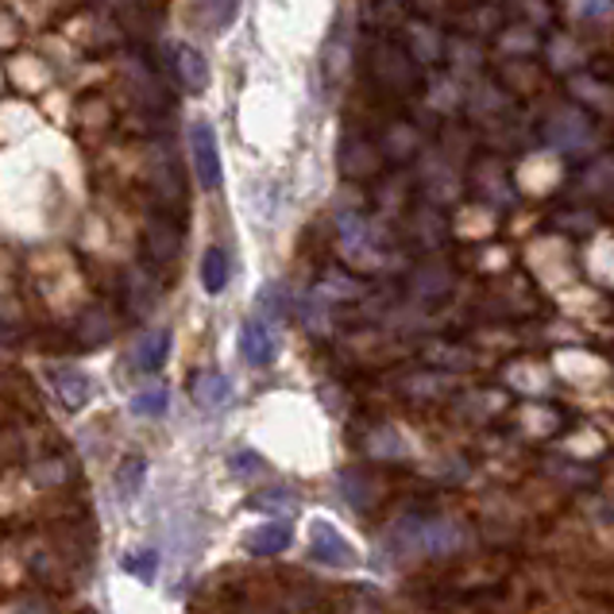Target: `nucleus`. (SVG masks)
<instances>
[{
	"instance_id": "1",
	"label": "nucleus",
	"mask_w": 614,
	"mask_h": 614,
	"mask_svg": "<svg viewBox=\"0 0 614 614\" xmlns=\"http://www.w3.org/2000/svg\"><path fill=\"white\" fill-rule=\"evenodd\" d=\"M395 545L406 549V553L440 556V553H452V549L464 545V530L440 514H409L398 522Z\"/></svg>"
},
{
	"instance_id": "2",
	"label": "nucleus",
	"mask_w": 614,
	"mask_h": 614,
	"mask_svg": "<svg viewBox=\"0 0 614 614\" xmlns=\"http://www.w3.org/2000/svg\"><path fill=\"white\" fill-rule=\"evenodd\" d=\"M310 556L318 564H329V569H352L356 564L352 541H344V533L333 522H325V518H318L310 525Z\"/></svg>"
},
{
	"instance_id": "3",
	"label": "nucleus",
	"mask_w": 614,
	"mask_h": 614,
	"mask_svg": "<svg viewBox=\"0 0 614 614\" xmlns=\"http://www.w3.org/2000/svg\"><path fill=\"white\" fill-rule=\"evenodd\" d=\"M190 159L194 170H198V183L205 190H217L220 186V147L217 136H212L209 124H194L190 128Z\"/></svg>"
},
{
	"instance_id": "4",
	"label": "nucleus",
	"mask_w": 614,
	"mask_h": 614,
	"mask_svg": "<svg viewBox=\"0 0 614 614\" xmlns=\"http://www.w3.org/2000/svg\"><path fill=\"white\" fill-rule=\"evenodd\" d=\"M240 352L251 367H267L279 356V336H274V329L263 318H248L240 329Z\"/></svg>"
},
{
	"instance_id": "5",
	"label": "nucleus",
	"mask_w": 614,
	"mask_h": 614,
	"mask_svg": "<svg viewBox=\"0 0 614 614\" xmlns=\"http://www.w3.org/2000/svg\"><path fill=\"white\" fill-rule=\"evenodd\" d=\"M178 248H183V228L167 217H155L144 232V256L152 263H170L178 256Z\"/></svg>"
},
{
	"instance_id": "6",
	"label": "nucleus",
	"mask_w": 614,
	"mask_h": 614,
	"mask_svg": "<svg viewBox=\"0 0 614 614\" xmlns=\"http://www.w3.org/2000/svg\"><path fill=\"white\" fill-rule=\"evenodd\" d=\"M170 356V329H152L147 336H139L136 348H132V372L152 375L167 364Z\"/></svg>"
},
{
	"instance_id": "7",
	"label": "nucleus",
	"mask_w": 614,
	"mask_h": 614,
	"mask_svg": "<svg viewBox=\"0 0 614 614\" xmlns=\"http://www.w3.org/2000/svg\"><path fill=\"white\" fill-rule=\"evenodd\" d=\"M51 387L59 395V403L66 409H82L93 398V383L90 375H82L77 367H54L51 372Z\"/></svg>"
},
{
	"instance_id": "8",
	"label": "nucleus",
	"mask_w": 614,
	"mask_h": 614,
	"mask_svg": "<svg viewBox=\"0 0 614 614\" xmlns=\"http://www.w3.org/2000/svg\"><path fill=\"white\" fill-rule=\"evenodd\" d=\"M175 74L190 93H201L209 85V62L198 46H178L175 51Z\"/></svg>"
},
{
	"instance_id": "9",
	"label": "nucleus",
	"mask_w": 614,
	"mask_h": 614,
	"mask_svg": "<svg viewBox=\"0 0 614 614\" xmlns=\"http://www.w3.org/2000/svg\"><path fill=\"white\" fill-rule=\"evenodd\" d=\"M290 538H294V533H290L287 522H267L248 538V549L256 556H274V553H282V549L290 545Z\"/></svg>"
},
{
	"instance_id": "10",
	"label": "nucleus",
	"mask_w": 614,
	"mask_h": 614,
	"mask_svg": "<svg viewBox=\"0 0 614 614\" xmlns=\"http://www.w3.org/2000/svg\"><path fill=\"white\" fill-rule=\"evenodd\" d=\"M194 398H198V406L205 409H217L232 398V383L220 372H201L198 379H194Z\"/></svg>"
},
{
	"instance_id": "11",
	"label": "nucleus",
	"mask_w": 614,
	"mask_h": 614,
	"mask_svg": "<svg viewBox=\"0 0 614 614\" xmlns=\"http://www.w3.org/2000/svg\"><path fill=\"white\" fill-rule=\"evenodd\" d=\"M201 282L209 294H220L228 287V256L220 248H209L201 259Z\"/></svg>"
},
{
	"instance_id": "12",
	"label": "nucleus",
	"mask_w": 614,
	"mask_h": 614,
	"mask_svg": "<svg viewBox=\"0 0 614 614\" xmlns=\"http://www.w3.org/2000/svg\"><path fill=\"white\" fill-rule=\"evenodd\" d=\"M147 479V460L144 456H132V460L121 464V471H116V487H121L124 499H132V495H139V487H144Z\"/></svg>"
},
{
	"instance_id": "13",
	"label": "nucleus",
	"mask_w": 614,
	"mask_h": 614,
	"mask_svg": "<svg viewBox=\"0 0 614 614\" xmlns=\"http://www.w3.org/2000/svg\"><path fill=\"white\" fill-rule=\"evenodd\" d=\"M167 391L163 387H147V391H139L136 398H132V414H139V417H159V414H167Z\"/></svg>"
},
{
	"instance_id": "14",
	"label": "nucleus",
	"mask_w": 614,
	"mask_h": 614,
	"mask_svg": "<svg viewBox=\"0 0 614 614\" xmlns=\"http://www.w3.org/2000/svg\"><path fill=\"white\" fill-rule=\"evenodd\" d=\"M236 8H240V0H209V23H212V31H225L228 23H232Z\"/></svg>"
},
{
	"instance_id": "15",
	"label": "nucleus",
	"mask_w": 614,
	"mask_h": 614,
	"mask_svg": "<svg viewBox=\"0 0 614 614\" xmlns=\"http://www.w3.org/2000/svg\"><path fill=\"white\" fill-rule=\"evenodd\" d=\"M155 564H159V556H155V553H136V556H124V572H132V576H139V580H152Z\"/></svg>"
},
{
	"instance_id": "16",
	"label": "nucleus",
	"mask_w": 614,
	"mask_h": 614,
	"mask_svg": "<svg viewBox=\"0 0 614 614\" xmlns=\"http://www.w3.org/2000/svg\"><path fill=\"white\" fill-rule=\"evenodd\" d=\"M251 507L256 510H271V507H287L294 510V499H287L282 491H267V499H251Z\"/></svg>"
}]
</instances>
